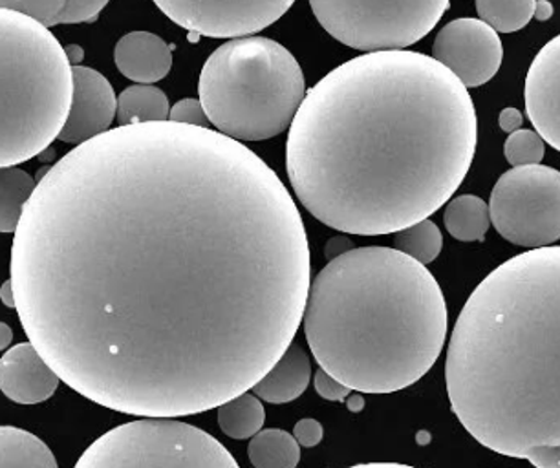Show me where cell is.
<instances>
[{"instance_id": "cell-28", "label": "cell", "mask_w": 560, "mask_h": 468, "mask_svg": "<svg viewBox=\"0 0 560 468\" xmlns=\"http://www.w3.org/2000/svg\"><path fill=\"white\" fill-rule=\"evenodd\" d=\"M315 390L326 401H345L352 390L348 386L341 385L339 381L334 379L331 375L326 374L325 370H319L315 374Z\"/></svg>"}, {"instance_id": "cell-11", "label": "cell", "mask_w": 560, "mask_h": 468, "mask_svg": "<svg viewBox=\"0 0 560 468\" xmlns=\"http://www.w3.org/2000/svg\"><path fill=\"white\" fill-rule=\"evenodd\" d=\"M432 57L458 78L465 89H478L499 73L504 48L499 34L480 19L445 24L432 45Z\"/></svg>"}, {"instance_id": "cell-3", "label": "cell", "mask_w": 560, "mask_h": 468, "mask_svg": "<svg viewBox=\"0 0 560 468\" xmlns=\"http://www.w3.org/2000/svg\"><path fill=\"white\" fill-rule=\"evenodd\" d=\"M445 381L480 445L560 468V246L521 253L477 285L454 324Z\"/></svg>"}, {"instance_id": "cell-35", "label": "cell", "mask_w": 560, "mask_h": 468, "mask_svg": "<svg viewBox=\"0 0 560 468\" xmlns=\"http://www.w3.org/2000/svg\"><path fill=\"white\" fill-rule=\"evenodd\" d=\"M347 468H416L409 465H401V463H363V465H353Z\"/></svg>"}, {"instance_id": "cell-26", "label": "cell", "mask_w": 560, "mask_h": 468, "mask_svg": "<svg viewBox=\"0 0 560 468\" xmlns=\"http://www.w3.org/2000/svg\"><path fill=\"white\" fill-rule=\"evenodd\" d=\"M544 140L535 130H516L504 143V156L513 167L540 165L544 160Z\"/></svg>"}, {"instance_id": "cell-6", "label": "cell", "mask_w": 560, "mask_h": 468, "mask_svg": "<svg viewBox=\"0 0 560 468\" xmlns=\"http://www.w3.org/2000/svg\"><path fill=\"white\" fill-rule=\"evenodd\" d=\"M209 124L236 141L271 140L306 97L298 59L266 37L231 39L211 54L198 83Z\"/></svg>"}, {"instance_id": "cell-10", "label": "cell", "mask_w": 560, "mask_h": 468, "mask_svg": "<svg viewBox=\"0 0 560 468\" xmlns=\"http://www.w3.org/2000/svg\"><path fill=\"white\" fill-rule=\"evenodd\" d=\"M173 23L213 39H241L277 23L295 0H154Z\"/></svg>"}, {"instance_id": "cell-37", "label": "cell", "mask_w": 560, "mask_h": 468, "mask_svg": "<svg viewBox=\"0 0 560 468\" xmlns=\"http://www.w3.org/2000/svg\"><path fill=\"white\" fill-rule=\"evenodd\" d=\"M348 408L352 410V412H361L364 408V399L361 396H352L347 397Z\"/></svg>"}, {"instance_id": "cell-14", "label": "cell", "mask_w": 560, "mask_h": 468, "mask_svg": "<svg viewBox=\"0 0 560 468\" xmlns=\"http://www.w3.org/2000/svg\"><path fill=\"white\" fill-rule=\"evenodd\" d=\"M61 379L32 342L13 346L0 359V390L18 405H39L56 394Z\"/></svg>"}, {"instance_id": "cell-22", "label": "cell", "mask_w": 560, "mask_h": 468, "mask_svg": "<svg viewBox=\"0 0 560 468\" xmlns=\"http://www.w3.org/2000/svg\"><path fill=\"white\" fill-rule=\"evenodd\" d=\"M37 182L23 168H0V233H15Z\"/></svg>"}, {"instance_id": "cell-12", "label": "cell", "mask_w": 560, "mask_h": 468, "mask_svg": "<svg viewBox=\"0 0 560 468\" xmlns=\"http://www.w3.org/2000/svg\"><path fill=\"white\" fill-rule=\"evenodd\" d=\"M73 95L67 124L59 140L72 145H83L110 130L118 114V97L113 84L97 70L89 67H72Z\"/></svg>"}, {"instance_id": "cell-36", "label": "cell", "mask_w": 560, "mask_h": 468, "mask_svg": "<svg viewBox=\"0 0 560 468\" xmlns=\"http://www.w3.org/2000/svg\"><path fill=\"white\" fill-rule=\"evenodd\" d=\"M65 50H67L68 61H70V65H72V67H78L81 59H83V50H81L79 46L73 45L68 46Z\"/></svg>"}, {"instance_id": "cell-2", "label": "cell", "mask_w": 560, "mask_h": 468, "mask_svg": "<svg viewBox=\"0 0 560 468\" xmlns=\"http://www.w3.org/2000/svg\"><path fill=\"white\" fill-rule=\"evenodd\" d=\"M477 141L475 103L454 73L420 51H370L304 97L288 134V178L328 227L398 233L447 203Z\"/></svg>"}, {"instance_id": "cell-17", "label": "cell", "mask_w": 560, "mask_h": 468, "mask_svg": "<svg viewBox=\"0 0 560 468\" xmlns=\"http://www.w3.org/2000/svg\"><path fill=\"white\" fill-rule=\"evenodd\" d=\"M110 0H0V10L35 19L46 28L57 24L94 23Z\"/></svg>"}, {"instance_id": "cell-33", "label": "cell", "mask_w": 560, "mask_h": 468, "mask_svg": "<svg viewBox=\"0 0 560 468\" xmlns=\"http://www.w3.org/2000/svg\"><path fill=\"white\" fill-rule=\"evenodd\" d=\"M0 301L7 307H15V293H13L12 280H7L0 288Z\"/></svg>"}, {"instance_id": "cell-31", "label": "cell", "mask_w": 560, "mask_h": 468, "mask_svg": "<svg viewBox=\"0 0 560 468\" xmlns=\"http://www.w3.org/2000/svg\"><path fill=\"white\" fill-rule=\"evenodd\" d=\"M352 244H350V241L345 238V236L331 238V241L328 242V246H326V257H328V260H334V258L342 257L345 253L352 251Z\"/></svg>"}, {"instance_id": "cell-27", "label": "cell", "mask_w": 560, "mask_h": 468, "mask_svg": "<svg viewBox=\"0 0 560 468\" xmlns=\"http://www.w3.org/2000/svg\"><path fill=\"white\" fill-rule=\"evenodd\" d=\"M168 121L179 125H189V127H200V129H208V114L203 110L200 100H182L171 108L168 114Z\"/></svg>"}, {"instance_id": "cell-21", "label": "cell", "mask_w": 560, "mask_h": 468, "mask_svg": "<svg viewBox=\"0 0 560 468\" xmlns=\"http://www.w3.org/2000/svg\"><path fill=\"white\" fill-rule=\"evenodd\" d=\"M247 454L255 468H295L301 461V446L287 430H260L249 441Z\"/></svg>"}, {"instance_id": "cell-19", "label": "cell", "mask_w": 560, "mask_h": 468, "mask_svg": "<svg viewBox=\"0 0 560 468\" xmlns=\"http://www.w3.org/2000/svg\"><path fill=\"white\" fill-rule=\"evenodd\" d=\"M171 106L163 90L151 84H135L125 89L118 97L119 127L129 125L160 124L168 121Z\"/></svg>"}, {"instance_id": "cell-24", "label": "cell", "mask_w": 560, "mask_h": 468, "mask_svg": "<svg viewBox=\"0 0 560 468\" xmlns=\"http://www.w3.org/2000/svg\"><path fill=\"white\" fill-rule=\"evenodd\" d=\"M537 0H477L480 21L497 34H515L532 23Z\"/></svg>"}, {"instance_id": "cell-15", "label": "cell", "mask_w": 560, "mask_h": 468, "mask_svg": "<svg viewBox=\"0 0 560 468\" xmlns=\"http://www.w3.org/2000/svg\"><path fill=\"white\" fill-rule=\"evenodd\" d=\"M114 61L119 72L130 81L156 83L171 72L173 46L151 32H130L118 40Z\"/></svg>"}, {"instance_id": "cell-1", "label": "cell", "mask_w": 560, "mask_h": 468, "mask_svg": "<svg viewBox=\"0 0 560 468\" xmlns=\"http://www.w3.org/2000/svg\"><path fill=\"white\" fill-rule=\"evenodd\" d=\"M19 320L57 377L138 418L219 408L303 323V217L264 160L217 130L129 125L48 168L12 246Z\"/></svg>"}, {"instance_id": "cell-13", "label": "cell", "mask_w": 560, "mask_h": 468, "mask_svg": "<svg viewBox=\"0 0 560 468\" xmlns=\"http://www.w3.org/2000/svg\"><path fill=\"white\" fill-rule=\"evenodd\" d=\"M526 112L544 143L560 152V35L533 59L524 89Z\"/></svg>"}, {"instance_id": "cell-20", "label": "cell", "mask_w": 560, "mask_h": 468, "mask_svg": "<svg viewBox=\"0 0 560 468\" xmlns=\"http://www.w3.org/2000/svg\"><path fill=\"white\" fill-rule=\"evenodd\" d=\"M443 223L456 241L483 242L491 227L489 206L475 195L458 196L448 201Z\"/></svg>"}, {"instance_id": "cell-30", "label": "cell", "mask_w": 560, "mask_h": 468, "mask_svg": "<svg viewBox=\"0 0 560 468\" xmlns=\"http://www.w3.org/2000/svg\"><path fill=\"white\" fill-rule=\"evenodd\" d=\"M499 124L500 129L508 132V134H513L516 130L522 129L524 117H522L521 110L510 106V108H504V110L500 112Z\"/></svg>"}, {"instance_id": "cell-4", "label": "cell", "mask_w": 560, "mask_h": 468, "mask_svg": "<svg viewBox=\"0 0 560 468\" xmlns=\"http://www.w3.org/2000/svg\"><path fill=\"white\" fill-rule=\"evenodd\" d=\"M303 326L326 374L359 394H394L440 358L447 304L425 266L390 247H359L315 277Z\"/></svg>"}, {"instance_id": "cell-25", "label": "cell", "mask_w": 560, "mask_h": 468, "mask_svg": "<svg viewBox=\"0 0 560 468\" xmlns=\"http://www.w3.org/2000/svg\"><path fill=\"white\" fill-rule=\"evenodd\" d=\"M443 236L442 231L432 220H421V222L401 229L394 236V249L404 253L421 266L434 262L438 255L442 253Z\"/></svg>"}, {"instance_id": "cell-8", "label": "cell", "mask_w": 560, "mask_h": 468, "mask_svg": "<svg viewBox=\"0 0 560 468\" xmlns=\"http://www.w3.org/2000/svg\"><path fill=\"white\" fill-rule=\"evenodd\" d=\"M451 0H310L320 26L361 51L405 50L431 34Z\"/></svg>"}, {"instance_id": "cell-7", "label": "cell", "mask_w": 560, "mask_h": 468, "mask_svg": "<svg viewBox=\"0 0 560 468\" xmlns=\"http://www.w3.org/2000/svg\"><path fill=\"white\" fill-rule=\"evenodd\" d=\"M73 468H241L213 435L176 419L143 418L108 430Z\"/></svg>"}, {"instance_id": "cell-29", "label": "cell", "mask_w": 560, "mask_h": 468, "mask_svg": "<svg viewBox=\"0 0 560 468\" xmlns=\"http://www.w3.org/2000/svg\"><path fill=\"white\" fill-rule=\"evenodd\" d=\"M323 435H325V430L317 419H301L293 429V437L298 441L299 446H304V448H314L319 445Z\"/></svg>"}, {"instance_id": "cell-18", "label": "cell", "mask_w": 560, "mask_h": 468, "mask_svg": "<svg viewBox=\"0 0 560 468\" xmlns=\"http://www.w3.org/2000/svg\"><path fill=\"white\" fill-rule=\"evenodd\" d=\"M0 468H59L50 446L28 430L0 426Z\"/></svg>"}, {"instance_id": "cell-5", "label": "cell", "mask_w": 560, "mask_h": 468, "mask_svg": "<svg viewBox=\"0 0 560 468\" xmlns=\"http://www.w3.org/2000/svg\"><path fill=\"white\" fill-rule=\"evenodd\" d=\"M72 95V65L50 30L0 10V168L39 156L59 138Z\"/></svg>"}, {"instance_id": "cell-23", "label": "cell", "mask_w": 560, "mask_h": 468, "mask_svg": "<svg viewBox=\"0 0 560 468\" xmlns=\"http://www.w3.org/2000/svg\"><path fill=\"white\" fill-rule=\"evenodd\" d=\"M217 418L220 429L231 440H252L262 430L266 410L257 396L246 391L219 407Z\"/></svg>"}, {"instance_id": "cell-34", "label": "cell", "mask_w": 560, "mask_h": 468, "mask_svg": "<svg viewBox=\"0 0 560 468\" xmlns=\"http://www.w3.org/2000/svg\"><path fill=\"white\" fill-rule=\"evenodd\" d=\"M13 331L7 323H0V351L8 350L12 344Z\"/></svg>"}, {"instance_id": "cell-32", "label": "cell", "mask_w": 560, "mask_h": 468, "mask_svg": "<svg viewBox=\"0 0 560 468\" xmlns=\"http://www.w3.org/2000/svg\"><path fill=\"white\" fill-rule=\"evenodd\" d=\"M533 17L544 23V21H549V19L553 17V4L549 2V0H537V4H535V12H533Z\"/></svg>"}, {"instance_id": "cell-16", "label": "cell", "mask_w": 560, "mask_h": 468, "mask_svg": "<svg viewBox=\"0 0 560 468\" xmlns=\"http://www.w3.org/2000/svg\"><path fill=\"white\" fill-rule=\"evenodd\" d=\"M312 379V364L306 351L292 344L279 359V363L253 386V396L271 405H284L303 396Z\"/></svg>"}, {"instance_id": "cell-9", "label": "cell", "mask_w": 560, "mask_h": 468, "mask_svg": "<svg viewBox=\"0 0 560 468\" xmlns=\"http://www.w3.org/2000/svg\"><path fill=\"white\" fill-rule=\"evenodd\" d=\"M497 233L515 246L540 249L560 241V173L546 165L500 176L489 201Z\"/></svg>"}]
</instances>
